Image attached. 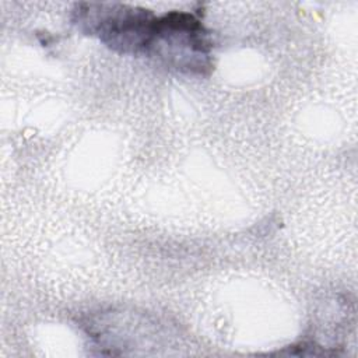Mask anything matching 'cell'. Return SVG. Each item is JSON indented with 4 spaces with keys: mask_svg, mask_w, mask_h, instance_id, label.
<instances>
[{
    "mask_svg": "<svg viewBox=\"0 0 358 358\" xmlns=\"http://www.w3.org/2000/svg\"><path fill=\"white\" fill-rule=\"evenodd\" d=\"M211 48L208 32L194 14L171 11L155 18L145 53L178 71L204 76L213 67Z\"/></svg>",
    "mask_w": 358,
    "mask_h": 358,
    "instance_id": "obj_1",
    "label": "cell"
},
{
    "mask_svg": "<svg viewBox=\"0 0 358 358\" xmlns=\"http://www.w3.org/2000/svg\"><path fill=\"white\" fill-rule=\"evenodd\" d=\"M155 18L148 10L124 4L81 3L74 10L80 29L120 53H145Z\"/></svg>",
    "mask_w": 358,
    "mask_h": 358,
    "instance_id": "obj_2",
    "label": "cell"
}]
</instances>
